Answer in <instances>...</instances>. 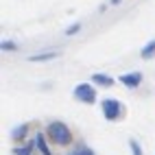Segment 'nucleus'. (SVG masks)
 Listing matches in <instances>:
<instances>
[{
    "mask_svg": "<svg viewBox=\"0 0 155 155\" xmlns=\"http://www.w3.org/2000/svg\"><path fill=\"white\" fill-rule=\"evenodd\" d=\"M46 131H48V138H50V140H55L57 144H61V147H66V144L72 142V133H70V129H68L61 120L50 122Z\"/></svg>",
    "mask_w": 155,
    "mask_h": 155,
    "instance_id": "f257e3e1",
    "label": "nucleus"
},
{
    "mask_svg": "<svg viewBox=\"0 0 155 155\" xmlns=\"http://www.w3.org/2000/svg\"><path fill=\"white\" fill-rule=\"evenodd\" d=\"M122 114V105L118 98H105L103 101V116L107 120H118Z\"/></svg>",
    "mask_w": 155,
    "mask_h": 155,
    "instance_id": "f03ea898",
    "label": "nucleus"
},
{
    "mask_svg": "<svg viewBox=\"0 0 155 155\" xmlns=\"http://www.w3.org/2000/svg\"><path fill=\"white\" fill-rule=\"evenodd\" d=\"M74 98L81 101V103L92 105V103L96 101V92H94V87H92L90 83H79V85L74 87Z\"/></svg>",
    "mask_w": 155,
    "mask_h": 155,
    "instance_id": "7ed1b4c3",
    "label": "nucleus"
},
{
    "mask_svg": "<svg viewBox=\"0 0 155 155\" xmlns=\"http://www.w3.org/2000/svg\"><path fill=\"white\" fill-rule=\"evenodd\" d=\"M118 81H120V83L122 85H127V87H138L140 85V81H142V74H140V72H129V74H120L118 77Z\"/></svg>",
    "mask_w": 155,
    "mask_h": 155,
    "instance_id": "20e7f679",
    "label": "nucleus"
},
{
    "mask_svg": "<svg viewBox=\"0 0 155 155\" xmlns=\"http://www.w3.org/2000/svg\"><path fill=\"white\" fill-rule=\"evenodd\" d=\"M35 147L39 149L42 155H50V149L46 144V136H44V133H37V136H35Z\"/></svg>",
    "mask_w": 155,
    "mask_h": 155,
    "instance_id": "39448f33",
    "label": "nucleus"
},
{
    "mask_svg": "<svg viewBox=\"0 0 155 155\" xmlns=\"http://www.w3.org/2000/svg\"><path fill=\"white\" fill-rule=\"evenodd\" d=\"M92 83L103 85V87H109V85H114V79L107 77V74H92Z\"/></svg>",
    "mask_w": 155,
    "mask_h": 155,
    "instance_id": "423d86ee",
    "label": "nucleus"
},
{
    "mask_svg": "<svg viewBox=\"0 0 155 155\" xmlns=\"http://www.w3.org/2000/svg\"><path fill=\"white\" fill-rule=\"evenodd\" d=\"M55 57H59V53L57 50H50V53H42V55H31L28 57V61H50V59H55Z\"/></svg>",
    "mask_w": 155,
    "mask_h": 155,
    "instance_id": "0eeeda50",
    "label": "nucleus"
},
{
    "mask_svg": "<svg viewBox=\"0 0 155 155\" xmlns=\"http://www.w3.org/2000/svg\"><path fill=\"white\" fill-rule=\"evenodd\" d=\"M26 131H28V125H20V127H15V129L11 131V138H13V140H22V138L26 136Z\"/></svg>",
    "mask_w": 155,
    "mask_h": 155,
    "instance_id": "6e6552de",
    "label": "nucleus"
},
{
    "mask_svg": "<svg viewBox=\"0 0 155 155\" xmlns=\"http://www.w3.org/2000/svg\"><path fill=\"white\" fill-rule=\"evenodd\" d=\"M140 55H142V59H151V57L155 55V39H153V42H149L147 46L142 48V53H140Z\"/></svg>",
    "mask_w": 155,
    "mask_h": 155,
    "instance_id": "1a4fd4ad",
    "label": "nucleus"
},
{
    "mask_svg": "<svg viewBox=\"0 0 155 155\" xmlns=\"http://www.w3.org/2000/svg\"><path fill=\"white\" fill-rule=\"evenodd\" d=\"M31 151H33V144L28 142V144H24L22 149H15V151H13V155H31Z\"/></svg>",
    "mask_w": 155,
    "mask_h": 155,
    "instance_id": "9d476101",
    "label": "nucleus"
},
{
    "mask_svg": "<svg viewBox=\"0 0 155 155\" xmlns=\"http://www.w3.org/2000/svg\"><path fill=\"white\" fill-rule=\"evenodd\" d=\"M129 147H131L133 155H142V149H140V144H138L136 140H131V142H129Z\"/></svg>",
    "mask_w": 155,
    "mask_h": 155,
    "instance_id": "9b49d317",
    "label": "nucleus"
},
{
    "mask_svg": "<svg viewBox=\"0 0 155 155\" xmlns=\"http://www.w3.org/2000/svg\"><path fill=\"white\" fill-rule=\"evenodd\" d=\"M79 31H81V24L77 22V24H72V26L66 28V35H74V33H79Z\"/></svg>",
    "mask_w": 155,
    "mask_h": 155,
    "instance_id": "f8f14e48",
    "label": "nucleus"
},
{
    "mask_svg": "<svg viewBox=\"0 0 155 155\" xmlns=\"http://www.w3.org/2000/svg\"><path fill=\"white\" fill-rule=\"evenodd\" d=\"M0 48H2V50H9V53H11V50H15V44H13V42H2V44H0Z\"/></svg>",
    "mask_w": 155,
    "mask_h": 155,
    "instance_id": "ddd939ff",
    "label": "nucleus"
},
{
    "mask_svg": "<svg viewBox=\"0 0 155 155\" xmlns=\"http://www.w3.org/2000/svg\"><path fill=\"white\" fill-rule=\"evenodd\" d=\"M70 155H94V153H92L90 149H79L77 153H70Z\"/></svg>",
    "mask_w": 155,
    "mask_h": 155,
    "instance_id": "4468645a",
    "label": "nucleus"
}]
</instances>
